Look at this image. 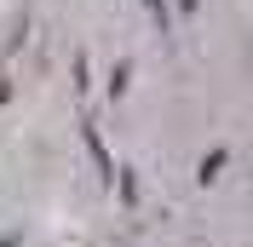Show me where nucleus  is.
<instances>
[{
  "label": "nucleus",
  "instance_id": "f257e3e1",
  "mask_svg": "<svg viewBox=\"0 0 253 247\" xmlns=\"http://www.w3.org/2000/svg\"><path fill=\"white\" fill-rule=\"evenodd\" d=\"M86 155H92V167H98V178H104V184H115V161H110V150H104V138H98L92 126H86Z\"/></svg>",
  "mask_w": 253,
  "mask_h": 247
},
{
  "label": "nucleus",
  "instance_id": "7ed1b4c3",
  "mask_svg": "<svg viewBox=\"0 0 253 247\" xmlns=\"http://www.w3.org/2000/svg\"><path fill=\"white\" fill-rule=\"evenodd\" d=\"M0 247H17V242H12V236H0Z\"/></svg>",
  "mask_w": 253,
  "mask_h": 247
},
{
  "label": "nucleus",
  "instance_id": "f03ea898",
  "mask_svg": "<svg viewBox=\"0 0 253 247\" xmlns=\"http://www.w3.org/2000/svg\"><path fill=\"white\" fill-rule=\"evenodd\" d=\"M219 172H224V150H213V155H207V161H202V184H213Z\"/></svg>",
  "mask_w": 253,
  "mask_h": 247
}]
</instances>
